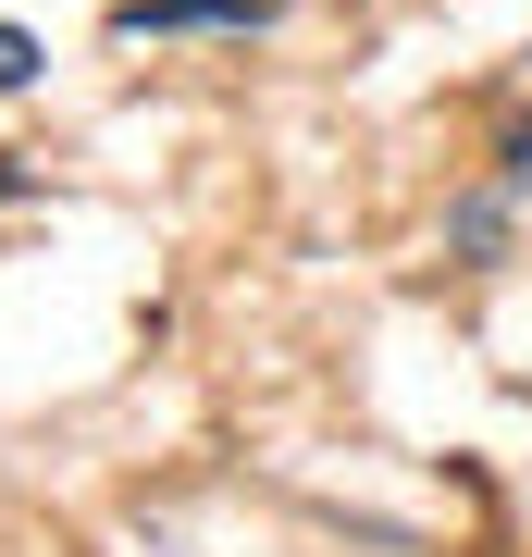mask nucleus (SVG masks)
I'll return each mask as SVG.
<instances>
[{"mask_svg": "<svg viewBox=\"0 0 532 557\" xmlns=\"http://www.w3.org/2000/svg\"><path fill=\"white\" fill-rule=\"evenodd\" d=\"M186 25H260V0H124L112 38H186Z\"/></svg>", "mask_w": 532, "mask_h": 557, "instance_id": "obj_1", "label": "nucleus"}, {"mask_svg": "<svg viewBox=\"0 0 532 557\" xmlns=\"http://www.w3.org/2000/svg\"><path fill=\"white\" fill-rule=\"evenodd\" d=\"M38 75V38H13V25H0V87H25Z\"/></svg>", "mask_w": 532, "mask_h": 557, "instance_id": "obj_2", "label": "nucleus"}]
</instances>
